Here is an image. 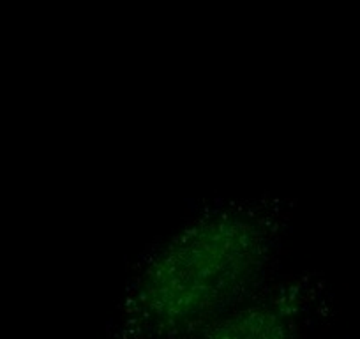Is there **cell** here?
<instances>
[{
    "label": "cell",
    "instance_id": "obj_2",
    "mask_svg": "<svg viewBox=\"0 0 360 339\" xmlns=\"http://www.w3.org/2000/svg\"><path fill=\"white\" fill-rule=\"evenodd\" d=\"M304 307L300 283L269 281L191 339H300Z\"/></svg>",
    "mask_w": 360,
    "mask_h": 339
},
{
    "label": "cell",
    "instance_id": "obj_1",
    "mask_svg": "<svg viewBox=\"0 0 360 339\" xmlns=\"http://www.w3.org/2000/svg\"><path fill=\"white\" fill-rule=\"evenodd\" d=\"M276 245V226L251 205L191 217L138 265L124 324L140 339L195 338L270 281Z\"/></svg>",
    "mask_w": 360,
    "mask_h": 339
}]
</instances>
